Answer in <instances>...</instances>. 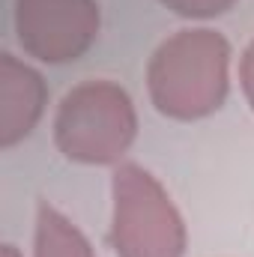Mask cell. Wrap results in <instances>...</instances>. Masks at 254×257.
<instances>
[{
    "instance_id": "6da1fadb",
    "label": "cell",
    "mask_w": 254,
    "mask_h": 257,
    "mask_svg": "<svg viewBox=\"0 0 254 257\" xmlns=\"http://www.w3.org/2000/svg\"><path fill=\"white\" fill-rule=\"evenodd\" d=\"M233 48L215 27H183L162 39L147 60V93L153 108L177 123L218 114L230 96Z\"/></svg>"
},
{
    "instance_id": "7a4b0ae2",
    "label": "cell",
    "mask_w": 254,
    "mask_h": 257,
    "mask_svg": "<svg viewBox=\"0 0 254 257\" xmlns=\"http://www.w3.org/2000/svg\"><path fill=\"white\" fill-rule=\"evenodd\" d=\"M138 108L123 84L87 78L66 90L54 111V147L72 165L117 168L138 141Z\"/></svg>"
},
{
    "instance_id": "3957f363",
    "label": "cell",
    "mask_w": 254,
    "mask_h": 257,
    "mask_svg": "<svg viewBox=\"0 0 254 257\" xmlns=\"http://www.w3.org/2000/svg\"><path fill=\"white\" fill-rule=\"evenodd\" d=\"M114 257H186L189 227L165 183L138 162H120L111 174Z\"/></svg>"
},
{
    "instance_id": "277c9868",
    "label": "cell",
    "mask_w": 254,
    "mask_h": 257,
    "mask_svg": "<svg viewBox=\"0 0 254 257\" xmlns=\"http://www.w3.org/2000/svg\"><path fill=\"white\" fill-rule=\"evenodd\" d=\"M15 42L24 57L45 66L81 60L99 39V0H12Z\"/></svg>"
},
{
    "instance_id": "5b68a950",
    "label": "cell",
    "mask_w": 254,
    "mask_h": 257,
    "mask_svg": "<svg viewBox=\"0 0 254 257\" xmlns=\"http://www.w3.org/2000/svg\"><path fill=\"white\" fill-rule=\"evenodd\" d=\"M48 108V84L42 72L12 51L0 54V150L27 141Z\"/></svg>"
},
{
    "instance_id": "8992f818",
    "label": "cell",
    "mask_w": 254,
    "mask_h": 257,
    "mask_svg": "<svg viewBox=\"0 0 254 257\" xmlns=\"http://www.w3.org/2000/svg\"><path fill=\"white\" fill-rule=\"evenodd\" d=\"M33 257H96L87 233L54 203L39 200L33 227Z\"/></svg>"
},
{
    "instance_id": "52a82bcc",
    "label": "cell",
    "mask_w": 254,
    "mask_h": 257,
    "mask_svg": "<svg viewBox=\"0 0 254 257\" xmlns=\"http://www.w3.org/2000/svg\"><path fill=\"white\" fill-rule=\"evenodd\" d=\"M159 3H162L171 15H177V18L206 24V21H215V18L227 15L239 0H159Z\"/></svg>"
},
{
    "instance_id": "ba28073f",
    "label": "cell",
    "mask_w": 254,
    "mask_h": 257,
    "mask_svg": "<svg viewBox=\"0 0 254 257\" xmlns=\"http://www.w3.org/2000/svg\"><path fill=\"white\" fill-rule=\"evenodd\" d=\"M236 78H239V90L248 102L254 114V39L245 45V51L239 54V66H236Z\"/></svg>"
},
{
    "instance_id": "9c48e42d",
    "label": "cell",
    "mask_w": 254,
    "mask_h": 257,
    "mask_svg": "<svg viewBox=\"0 0 254 257\" xmlns=\"http://www.w3.org/2000/svg\"><path fill=\"white\" fill-rule=\"evenodd\" d=\"M0 257H24V254H21V248L15 242H3L0 245Z\"/></svg>"
}]
</instances>
